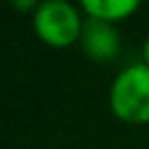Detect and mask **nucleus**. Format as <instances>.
<instances>
[{"mask_svg": "<svg viewBox=\"0 0 149 149\" xmlns=\"http://www.w3.org/2000/svg\"><path fill=\"white\" fill-rule=\"evenodd\" d=\"M112 112L130 123L149 121V65L137 63L123 68L109 88Z\"/></svg>", "mask_w": 149, "mask_h": 149, "instance_id": "nucleus-1", "label": "nucleus"}, {"mask_svg": "<svg viewBox=\"0 0 149 149\" xmlns=\"http://www.w3.org/2000/svg\"><path fill=\"white\" fill-rule=\"evenodd\" d=\"M33 26L37 35L51 47H68L81 37L84 21L79 9L68 0H44L37 5Z\"/></svg>", "mask_w": 149, "mask_h": 149, "instance_id": "nucleus-2", "label": "nucleus"}, {"mask_svg": "<svg viewBox=\"0 0 149 149\" xmlns=\"http://www.w3.org/2000/svg\"><path fill=\"white\" fill-rule=\"evenodd\" d=\"M81 47L84 51L95 58V61H107L112 56H116L119 51V30L109 23V21H102V19H84V28H81Z\"/></svg>", "mask_w": 149, "mask_h": 149, "instance_id": "nucleus-3", "label": "nucleus"}, {"mask_svg": "<svg viewBox=\"0 0 149 149\" xmlns=\"http://www.w3.org/2000/svg\"><path fill=\"white\" fill-rule=\"evenodd\" d=\"M137 7H140L137 0H84L81 2V9L88 16L102 19V21H109V23L133 14Z\"/></svg>", "mask_w": 149, "mask_h": 149, "instance_id": "nucleus-4", "label": "nucleus"}, {"mask_svg": "<svg viewBox=\"0 0 149 149\" xmlns=\"http://www.w3.org/2000/svg\"><path fill=\"white\" fill-rule=\"evenodd\" d=\"M12 5H14L16 9H30V7L37 9V5H35L33 0H12Z\"/></svg>", "mask_w": 149, "mask_h": 149, "instance_id": "nucleus-5", "label": "nucleus"}, {"mask_svg": "<svg viewBox=\"0 0 149 149\" xmlns=\"http://www.w3.org/2000/svg\"><path fill=\"white\" fill-rule=\"evenodd\" d=\"M142 56H144V63L149 65V37H147V42H144V51H142Z\"/></svg>", "mask_w": 149, "mask_h": 149, "instance_id": "nucleus-6", "label": "nucleus"}]
</instances>
